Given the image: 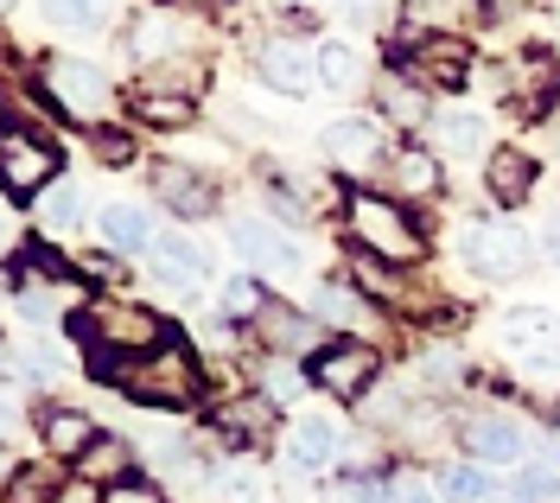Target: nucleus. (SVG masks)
Returning <instances> with one entry per match:
<instances>
[{
	"mask_svg": "<svg viewBox=\"0 0 560 503\" xmlns=\"http://www.w3.org/2000/svg\"><path fill=\"white\" fill-rule=\"evenodd\" d=\"M96 370L140 408H191L198 401V358L178 338L140 351V358H96Z\"/></svg>",
	"mask_w": 560,
	"mask_h": 503,
	"instance_id": "1",
	"label": "nucleus"
},
{
	"mask_svg": "<svg viewBox=\"0 0 560 503\" xmlns=\"http://www.w3.org/2000/svg\"><path fill=\"white\" fill-rule=\"evenodd\" d=\"M345 230H350V243L357 249H370V255H383V261H420L427 255V236H420V223L395 198H383V191H357L345 204Z\"/></svg>",
	"mask_w": 560,
	"mask_h": 503,
	"instance_id": "2",
	"label": "nucleus"
},
{
	"mask_svg": "<svg viewBox=\"0 0 560 503\" xmlns=\"http://www.w3.org/2000/svg\"><path fill=\"white\" fill-rule=\"evenodd\" d=\"M77 331H83L103 358H140V351L166 344V325L153 319L147 306H135V300H96V306L77 319Z\"/></svg>",
	"mask_w": 560,
	"mask_h": 503,
	"instance_id": "3",
	"label": "nucleus"
},
{
	"mask_svg": "<svg viewBox=\"0 0 560 503\" xmlns=\"http://www.w3.org/2000/svg\"><path fill=\"white\" fill-rule=\"evenodd\" d=\"M458 255L478 281H516L528 268V236L503 217H478V223L458 230Z\"/></svg>",
	"mask_w": 560,
	"mask_h": 503,
	"instance_id": "4",
	"label": "nucleus"
},
{
	"mask_svg": "<svg viewBox=\"0 0 560 503\" xmlns=\"http://www.w3.org/2000/svg\"><path fill=\"white\" fill-rule=\"evenodd\" d=\"M58 141L33 134V128H0V191L7 198H38L45 185L58 179Z\"/></svg>",
	"mask_w": 560,
	"mask_h": 503,
	"instance_id": "5",
	"label": "nucleus"
},
{
	"mask_svg": "<svg viewBox=\"0 0 560 503\" xmlns=\"http://www.w3.org/2000/svg\"><path fill=\"white\" fill-rule=\"evenodd\" d=\"M376 370H383V351H376L370 338H331V344H325V351L306 363V376H313L325 396H338V401L370 396Z\"/></svg>",
	"mask_w": 560,
	"mask_h": 503,
	"instance_id": "6",
	"label": "nucleus"
},
{
	"mask_svg": "<svg viewBox=\"0 0 560 503\" xmlns=\"http://www.w3.org/2000/svg\"><path fill=\"white\" fill-rule=\"evenodd\" d=\"M458 446H465V459H478V466H490V471H516V466H528L535 433H528L516 414H471V421L458 428Z\"/></svg>",
	"mask_w": 560,
	"mask_h": 503,
	"instance_id": "7",
	"label": "nucleus"
},
{
	"mask_svg": "<svg viewBox=\"0 0 560 503\" xmlns=\"http://www.w3.org/2000/svg\"><path fill=\"white\" fill-rule=\"evenodd\" d=\"M248 331L261 338V351H275V358H306V363L331 344V338L318 331L313 313H300V306H287V300H268V306L248 319Z\"/></svg>",
	"mask_w": 560,
	"mask_h": 503,
	"instance_id": "8",
	"label": "nucleus"
},
{
	"mask_svg": "<svg viewBox=\"0 0 560 503\" xmlns=\"http://www.w3.org/2000/svg\"><path fill=\"white\" fill-rule=\"evenodd\" d=\"M45 90H51V103L65 108L70 121H103L108 115V83L96 65H83V58H51L45 65Z\"/></svg>",
	"mask_w": 560,
	"mask_h": 503,
	"instance_id": "9",
	"label": "nucleus"
},
{
	"mask_svg": "<svg viewBox=\"0 0 560 503\" xmlns=\"http://www.w3.org/2000/svg\"><path fill=\"white\" fill-rule=\"evenodd\" d=\"M33 428H38V446H45L51 466H77L90 453V440H96V421L83 408H70V401H38Z\"/></svg>",
	"mask_w": 560,
	"mask_h": 503,
	"instance_id": "10",
	"label": "nucleus"
},
{
	"mask_svg": "<svg viewBox=\"0 0 560 503\" xmlns=\"http://www.w3.org/2000/svg\"><path fill=\"white\" fill-rule=\"evenodd\" d=\"M255 71L275 83L280 96H313L318 77V45H300V38H268L261 51H255Z\"/></svg>",
	"mask_w": 560,
	"mask_h": 503,
	"instance_id": "11",
	"label": "nucleus"
},
{
	"mask_svg": "<svg viewBox=\"0 0 560 503\" xmlns=\"http://www.w3.org/2000/svg\"><path fill=\"white\" fill-rule=\"evenodd\" d=\"M230 243H236V255H243L255 274H293V268H300L293 236L275 230V223H261V217H236V223H230Z\"/></svg>",
	"mask_w": 560,
	"mask_h": 503,
	"instance_id": "12",
	"label": "nucleus"
},
{
	"mask_svg": "<svg viewBox=\"0 0 560 503\" xmlns=\"http://www.w3.org/2000/svg\"><path fill=\"white\" fill-rule=\"evenodd\" d=\"M408 77H415V83H427V90H458V83L471 77V51H465L453 33L420 38L415 51H408Z\"/></svg>",
	"mask_w": 560,
	"mask_h": 503,
	"instance_id": "13",
	"label": "nucleus"
},
{
	"mask_svg": "<svg viewBox=\"0 0 560 503\" xmlns=\"http://www.w3.org/2000/svg\"><path fill=\"white\" fill-rule=\"evenodd\" d=\"M147 268L166 281V288H198V281H210V255L205 243H191V236H153V249H147Z\"/></svg>",
	"mask_w": 560,
	"mask_h": 503,
	"instance_id": "14",
	"label": "nucleus"
},
{
	"mask_svg": "<svg viewBox=\"0 0 560 503\" xmlns=\"http://www.w3.org/2000/svg\"><path fill=\"white\" fill-rule=\"evenodd\" d=\"M325 153L350 166V173H370L376 160H383V128L370 121V115H338L331 128H325Z\"/></svg>",
	"mask_w": 560,
	"mask_h": 503,
	"instance_id": "15",
	"label": "nucleus"
},
{
	"mask_svg": "<svg viewBox=\"0 0 560 503\" xmlns=\"http://www.w3.org/2000/svg\"><path fill=\"white\" fill-rule=\"evenodd\" d=\"M388 185H395L401 204H427V198H440V160L427 147H395L388 153Z\"/></svg>",
	"mask_w": 560,
	"mask_h": 503,
	"instance_id": "16",
	"label": "nucleus"
},
{
	"mask_svg": "<svg viewBox=\"0 0 560 503\" xmlns=\"http://www.w3.org/2000/svg\"><path fill=\"white\" fill-rule=\"evenodd\" d=\"M77 471H83V484H128V478H140L135 471V446L121 440V433H96L90 440V453L77 459Z\"/></svg>",
	"mask_w": 560,
	"mask_h": 503,
	"instance_id": "17",
	"label": "nucleus"
},
{
	"mask_svg": "<svg viewBox=\"0 0 560 503\" xmlns=\"http://www.w3.org/2000/svg\"><path fill=\"white\" fill-rule=\"evenodd\" d=\"M153 198H166L178 217H205L210 204H217V191H210V179H198L191 166H153Z\"/></svg>",
	"mask_w": 560,
	"mask_h": 503,
	"instance_id": "18",
	"label": "nucleus"
},
{
	"mask_svg": "<svg viewBox=\"0 0 560 503\" xmlns=\"http://www.w3.org/2000/svg\"><path fill=\"white\" fill-rule=\"evenodd\" d=\"M485 185L497 204H523L528 191H535V160H528L523 147H497L485 166Z\"/></svg>",
	"mask_w": 560,
	"mask_h": 503,
	"instance_id": "19",
	"label": "nucleus"
},
{
	"mask_svg": "<svg viewBox=\"0 0 560 503\" xmlns=\"http://www.w3.org/2000/svg\"><path fill=\"white\" fill-rule=\"evenodd\" d=\"M287 459H293L300 471H325L331 459H338V428L318 421V414L293 421V433H287Z\"/></svg>",
	"mask_w": 560,
	"mask_h": 503,
	"instance_id": "20",
	"label": "nucleus"
},
{
	"mask_svg": "<svg viewBox=\"0 0 560 503\" xmlns=\"http://www.w3.org/2000/svg\"><path fill=\"white\" fill-rule=\"evenodd\" d=\"M96 230H103L108 249H121V255H147L153 249V217L140 211V204H108V211L96 217Z\"/></svg>",
	"mask_w": 560,
	"mask_h": 503,
	"instance_id": "21",
	"label": "nucleus"
},
{
	"mask_svg": "<svg viewBox=\"0 0 560 503\" xmlns=\"http://www.w3.org/2000/svg\"><path fill=\"white\" fill-rule=\"evenodd\" d=\"M471 13H478V0H401V26L408 33H427V38L458 33Z\"/></svg>",
	"mask_w": 560,
	"mask_h": 503,
	"instance_id": "22",
	"label": "nucleus"
},
{
	"mask_svg": "<svg viewBox=\"0 0 560 503\" xmlns=\"http://www.w3.org/2000/svg\"><path fill=\"white\" fill-rule=\"evenodd\" d=\"M217 428H223L230 446H236V440H268V428H275V401H268V396L217 401Z\"/></svg>",
	"mask_w": 560,
	"mask_h": 503,
	"instance_id": "23",
	"label": "nucleus"
},
{
	"mask_svg": "<svg viewBox=\"0 0 560 503\" xmlns=\"http://www.w3.org/2000/svg\"><path fill=\"white\" fill-rule=\"evenodd\" d=\"M135 115L147 121V128H185V121L198 115V103H191L185 90H160V83H140V90H135Z\"/></svg>",
	"mask_w": 560,
	"mask_h": 503,
	"instance_id": "24",
	"label": "nucleus"
},
{
	"mask_svg": "<svg viewBox=\"0 0 560 503\" xmlns=\"http://www.w3.org/2000/svg\"><path fill=\"white\" fill-rule=\"evenodd\" d=\"M503 503H560V471L555 466H516L503 471Z\"/></svg>",
	"mask_w": 560,
	"mask_h": 503,
	"instance_id": "25",
	"label": "nucleus"
},
{
	"mask_svg": "<svg viewBox=\"0 0 560 503\" xmlns=\"http://www.w3.org/2000/svg\"><path fill=\"white\" fill-rule=\"evenodd\" d=\"M395 261L370 249H350V288L363 293V300H401V274H388Z\"/></svg>",
	"mask_w": 560,
	"mask_h": 503,
	"instance_id": "26",
	"label": "nucleus"
},
{
	"mask_svg": "<svg viewBox=\"0 0 560 503\" xmlns=\"http://www.w3.org/2000/svg\"><path fill=\"white\" fill-rule=\"evenodd\" d=\"M497 338H503L510 351H528V344H560V325H555V313L523 306V313H510V319L497 325Z\"/></svg>",
	"mask_w": 560,
	"mask_h": 503,
	"instance_id": "27",
	"label": "nucleus"
},
{
	"mask_svg": "<svg viewBox=\"0 0 560 503\" xmlns=\"http://www.w3.org/2000/svg\"><path fill=\"white\" fill-rule=\"evenodd\" d=\"M440 141L453 147V153H478V147L490 141V121L478 115V108H440Z\"/></svg>",
	"mask_w": 560,
	"mask_h": 503,
	"instance_id": "28",
	"label": "nucleus"
},
{
	"mask_svg": "<svg viewBox=\"0 0 560 503\" xmlns=\"http://www.w3.org/2000/svg\"><path fill=\"white\" fill-rule=\"evenodd\" d=\"M38 223H45V230H58V236L77 230V223H83V191H77L70 179H51V185H45V198H38Z\"/></svg>",
	"mask_w": 560,
	"mask_h": 503,
	"instance_id": "29",
	"label": "nucleus"
},
{
	"mask_svg": "<svg viewBox=\"0 0 560 503\" xmlns=\"http://www.w3.org/2000/svg\"><path fill=\"white\" fill-rule=\"evenodd\" d=\"M440 491L453 503H485L490 491H497V478H490V466H478V459H458V466L440 471Z\"/></svg>",
	"mask_w": 560,
	"mask_h": 503,
	"instance_id": "30",
	"label": "nucleus"
},
{
	"mask_svg": "<svg viewBox=\"0 0 560 503\" xmlns=\"http://www.w3.org/2000/svg\"><path fill=\"white\" fill-rule=\"evenodd\" d=\"M58 478H51V459H38V466H20L13 471V484L0 491V503H58Z\"/></svg>",
	"mask_w": 560,
	"mask_h": 503,
	"instance_id": "31",
	"label": "nucleus"
},
{
	"mask_svg": "<svg viewBox=\"0 0 560 503\" xmlns=\"http://www.w3.org/2000/svg\"><path fill=\"white\" fill-rule=\"evenodd\" d=\"M178 33H185V26H178L173 13H147L135 26V51L140 58H166V51H178Z\"/></svg>",
	"mask_w": 560,
	"mask_h": 503,
	"instance_id": "32",
	"label": "nucleus"
},
{
	"mask_svg": "<svg viewBox=\"0 0 560 503\" xmlns=\"http://www.w3.org/2000/svg\"><path fill=\"white\" fill-rule=\"evenodd\" d=\"M318 313H325V319H338V325H357V331H370V300H363L357 288H338V281H331Z\"/></svg>",
	"mask_w": 560,
	"mask_h": 503,
	"instance_id": "33",
	"label": "nucleus"
},
{
	"mask_svg": "<svg viewBox=\"0 0 560 503\" xmlns=\"http://www.w3.org/2000/svg\"><path fill=\"white\" fill-rule=\"evenodd\" d=\"M268 300H275V293L261 288L255 274H236V281L223 288V313H230V319H255V313H261Z\"/></svg>",
	"mask_w": 560,
	"mask_h": 503,
	"instance_id": "34",
	"label": "nucleus"
},
{
	"mask_svg": "<svg viewBox=\"0 0 560 503\" xmlns=\"http://www.w3.org/2000/svg\"><path fill=\"white\" fill-rule=\"evenodd\" d=\"M38 13H45L51 26H65V33H83V26H96L103 0H38Z\"/></svg>",
	"mask_w": 560,
	"mask_h": 503,
	"instance_id": "35",
	"label": "nucleus"
},
{
	"mask_svg": "<svg viewBox=\"0 0 560 503\" xmlns=\"http://www.w3.org/2000/svg\"><path fill=\"white\" fill-rule=\"evenodd\" d=\"M318 77H325L331 90H350V83H357V51L338 45V38H325V45H318Z\"/></svg>",
	"mask_w": 560,
	"mask_h": 503,
	"instance_id": "36",
	"label": "nucleus"
},
{
	"mask_svg": "<svg viewBox=\"0 0 560 503\" xmlns=\"http://www.w3.org/2000/svg\"><path fill=\"white\" fill-rule=\"evenodd\" d=\"M383 108L395 121H420V115H427V103L415 96V83H383Z\"/></svg>",
	"mask_w": 560,
	"mask_h": 503,
	"instance_id": "37",
	"label": "nucleus"
},
{
	"mask_svg": "<svg viewBox=\"0 0 560 503\" xmlns=\"http://www.w3.org/2000/svg\"><path fill=\"white\" fill-rule=\"evenodd\" d=\"M103 503H166V491L153 478H128V484H108Z\"/></svg>",
	"mask_w": 560,
	"mask_h": 503,
	"instance_id": "38",
	"label": "nucleus"
},
{
	"mask_svg": "<svg viewBox=\"0 0 560 503\" xmlns=\"http://www.w3.org/2000/svg\"><path fill=\"white\" fill-rule=\"evenodd\" d=\"M96 153H103L108 166H128V160H135V141L115 134V128H103V134H96Z\"/></svg>",
	"mask_w": 560,
	"mask_h": 503,
	"instance_id": "39",
	"label": "nucleus"
},
{
	"mask_svg": "<svg viewBox=\"0 0 560 503\" xmlns=\"http://www.w3.org/2000/svg\"><path fill=\"white\" fill-rule=\"evenodd\" d=\"M383 498H388V503H433V491H427L420 478H395V484H388Z\"/></svg>",
	"mask_w": 560,
	"mask_h": 503,
	"instance_id": "40",
	"label": "nucleus"
},
{
	"mask_svg": "<svg viewBox=\"0 0 560 503\" xmlns=\"http://www.w3.org/2000/svg\"><path fill=\"white\" fill-rule=\"evenodd\" d=\"M535 249L548 255V261H560V211L548 217V223H541V230H535Z\"/></svg>",
	"mask_w": 560,
	"mask_h": 503,
	"instance_id": "41",
	"label": "nucleus"
},
{
	"mask_svg": "<svg viewBox=\"0 0 560 503\" xmlns=\"http://www.w3.org/2000/svg\"><path fill=\"white\" fill-rule=\"evenodd\" d=\"M293 396V363H275L268 370V401H287Z\"/></svg>",
	"mask_w": 560,
	"mask_h": 503,
	"instance_id": "42",
	"label": "nucleus"
},
{
	"mask_svg": "<svg viewBox=\"0 0 560 503\" xmlns=\"http://www.w3.org/2000/svg\"><path fill=\"white\" fill-rule=\"evenodd\" d=\"M58 503H103V498H96V484H65Z\"/></svg>",
	"mask_w": 560,
	"mask_h": 503,
	"instance_id": "43",
	"label": "nucleus"
},
{
	"mask_svg": "<svg viewBox=\"0 0 560 503\" xmlns=\"http://www.w3.org/2000/svg\"><path fill=\"white\" fill-rule=\"evenodd\" d=\"M370 498H376L370 484H350V491H338V498H331V503H370Z\"/></svg>",
	"mask_w": 560,
	"mask_h": 503,
	"instance_id": "44",
	"label": "nucleus"
},
{
	"mask_svg": "<svg viewBox=\"0 0 560 503\" xmlns=\"http://www.w3.org/2000/svg\"><path fill=\"white\" fill-rule=\"evenodd\" d=\"M13 471H20V466H13V459H7V446H0V491L13 484Z\"/></svg>",
	"mask_w": 560,
	"mask_h": 503,
	"instance_id": "45",
	"label": "nucleus"
},
{
	"mask_svg": "<svg viewBox=\"0 0 560 503\" xmlns=\"http://www.w3.org/2000/svg\"><path fill=\"white\" fill-rule=\"evenodd\" d=\"M0 433H13V408L7 401H0Z\"/></svg>",
	"mask_w": 560,
	"mask_h": 503,
	"instance_id": "46",
	"label": "nucleus"
},
{
	"mask_svg": "<svg viewBox=\"0 0 560 503\" xmlns=\"http://www.w3.org/2000/svg\"><path fill=\"white\" fill-rule=\"evenodd\" d=\"M185 7H210V0H185Z\"/></svg>",
	"mask_w": 560,
	"mask_h": 503,
	"instance_id": "47",
	"label": "nucleus"
},
{
	"mask_svg": "<svg viewBox=\"0 0 560 503\" xmlns=\"http://www.w3.org/2000/svg\"><path fill=\"white\" fill-rule=\"evenodd\" d=\"M555 428H560V401H555Z\"/></svg>",
	"mask_w": 560,
	"mask_h": 503,
	"instance_id": "48",
	"label": "nucleus"
}]
</instances>
